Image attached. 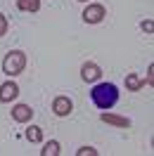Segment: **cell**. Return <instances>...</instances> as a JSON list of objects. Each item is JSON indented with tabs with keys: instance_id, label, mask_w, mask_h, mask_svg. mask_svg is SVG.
Here are the masks:
<instances>
[{
	"instance_id": "16",
	"label": "cell",
	"mask_w": 154,
	"mask_h": 156,
	"mask_svg": "<svg viewBox=\"0 0 154 156\" xmlns=\"http://www.w3.org/2000/svg\"><path fill=\"white\" fill-rule=\"evenodd\" d=\"M152 73H154V66H149V69H147V78H142L145 85H152Z\"/></svg>"
},
{
	"instance_id": "8",
	"label": "cell",
	"mask_w": 154,
	"mask_h": 156,
	"mask_svg": "<svg viewBox=\"0 0 154 156\" xmlns=\"http://www.w3.org/2000/svg\"><path fill=\"white\" fill-rule=\"evenodd\" d=\"M31 118H33V109L29 104H14L12 107V121H17V123H31Z\"/></svg>"
},
{
	"instance_id": "7",
	"label": "cell",
	"mask_w": 154,
	"mask_h": 156,
	"mask_svg": "<svg viewBox=\"0 0 154 156\" xmlns=\"http://www.w3.org/2000/svg\"><path fill=\"white\" fill-rule=\"evenodd\" d=\"M100 121H102V123H107V126H114V128H130V118L119 116V114H112L109 109L100 114Z\"/></svg>"
},
{
	"instance_id": "3",
	"label": "cell",
	"mask_w": 154,
	"mask_h": 156,
	"mask_svg": "<svg viewBox=\"0 0 154 156\" xmlns=\"http://www.w3.org/2000/svg\"><path fill=\"white\" fill-rule=\"evenodd\" d=\"M81 17H83L86 24H100V21L107 17V10H105V5H102V2H88Z\"/></svg>"
},
{
	"instance_id": "17",
	"label": "cell",
	"mask_w": 154,
	"mask_h": 156,
	"mask_svg": "<svg viewBox=\"0 0 154 156\" xmlns=\"http://www.w3.org/2000/svg\"><path fill=\"white\" fill-rule=\"evenodd\" d=\"M78 2H90V0H78Z\"/></svg>"
},
{
	"instance_id": "15",
	"label": "cell",
	"mask_w": 154,
	"mask_h": 156,
	"mask_svg": "<svg viewBox=\"0 0 154 156\" xmlns=\"http://www.w3.org/2000/svg\"><path fill=\"white\" fill-rule=\"evenodd\" d=\"M140 26H142V31H145V33H152V29H154V24H152V19H147V21H142V24H140Z\"/></svg>"
},
{
	"instance_id": "4",
	"label": "cell",
	"mask_w": 154,
	"mask_h": 156,
	"mask_svg": "<svg viewBox=\"0 0 154 156\" xmlns=\"http://www.w3.org/2000/svg\"><path fill=\"white\" fill-rule=\"evenodd\" d=\"M71 111H74V102H71L67 95H57V97L52 99V114H55V116L64 118V116H69Z\"/></svg>"
},
{
	"instance_id": "2",
	"label": "cell",
	"mask_w": 154,
	"mask_h": 156,
	"mask_svg": "<svg viewBox=\"0 0 154 156\" xmlns=\"http://www.w3.org/2000/svg\"><path fill=\"white\" fill-rule=\"evenodd\" d=\"M24 69H26V52H21V50H10L5 59H2V73L5 76H19L24 73Z\"/></svg>"
},
{
	"instance_id": "6",
	"label": "cell",
	"mask_w": 154,
	"mask_h": 156,
	"mask_svg": "<svg viewBox=\"0 0 154 156\" xmlns=\"http://www.w3.org/2000/svg\"><path fill=\"white\" fill-rule=\"evenodd\" d=\"M81 78H83L86 83H97V80L102 78V69H100V64H95V62H86V64L81 66Z\"/></svg>"
},
{
	"instance_id": "13",
	"label": "cell",
	"mask_w": 154,
	"mask_h": 156,
	"mask_svg": "<svg viewBox=\"0 0 154 156\" xmlns=\"http://www.w3.org/2000/svg\"><path fill=\"white\" fill-rule=\"evenodd\" d=\"M76 156H97V149L95 147H81L76 151Z\"/></svg>"
},
{
	"instance_id": "11",
	"label": "cell",
	"mask_w": 154,
	"mask_h": 156,
	"mask_svg": "<svg viewBox=\"0 0 154 156\" xmlns=\"http://www.w3.org/2000/svg\"><path fill=\"white\" fill-rule=\"evenodd\" d=\"M26 140H29L31 144H38V142H43V128L29 126V128H26Z\"/></svg>"
},
{
	"instance_id": "5",
	"label": "cell",
	"mask_w": 154,
	"mask_h": 156,
	"mask_svg": "<svg viewBox=\"0 0 154 156\" xmlns=\"http://www.w3.org/2000/svg\"><path fill=\"white\" fill-rule=\"evenodd\" d=\"M19 97V85L14 83V80H5L2 85H0V102L2 104H10V102H14V99Z\"/></svg>"
},
{
	"instance_id": "12",
	"label": "cell",
	"mask_w": 154,
	"mask_h": 156,
	"mask_svg": "<svg viewBox=\"0 0 154 156\" xmlns=\"http://www.w3.org/2000/svg\"><path fill=\"white\" fill-rule=\"evenodd\" d=\"M59 142L57 140H50V142H45L43 144V149H40V156H59Z\"/></svg>"
},
{
	"instance_id": "10",
	"label": "cell",
	"mask_w": 154,
	"mask_h": 156,
	"mask_svg": "<svg viewBox=\"0 0 154 156\" xmlns=\"http://www.w3.org/2000/svg\"><path fill=\"white\" fill-rule=\"evenodd\" d=\"M17 10L19 12H38L40 10V0H17Z\"/></svg>"
},
{
	"instance_id": "9",
	"label": "cell",
	"mask_w": 154,
	"mask_h": 156,
	"mask_svg": "<svg viewBox=\"0 0 154 156\" xmlns=\"http://www.w3.org/2000/svg\"><path fill=\"white\" fill-rule=\"evenodd\" d=\"M145 88V80L138 73H128L126 76V90L128 92H138V90H142Z\"/></svg>"
},
{
	"instance_id": "1",
	"label": "cell",
	"mask_w": 154,
	"mask_h": 156,
	"mask_svg": "<svg viewBox=\"0 0 154 156\" xmlns=\"http://www.w3.org/2000/svg\"><path fill=\"white\" fill-rule=\"evenodd\" d=\"M90 99H93V104L97 109L107 111V109H112L119 102V88H116L114 83H100L97 80L95 88L90 90Z\"/></svg>"
},
{
	"instance_id": "14",
	"label": "cell",
	"mask_w": 154,
	"mask_h": 156,
	"mask_svg": "<svg viewBox=\"0 0 154 156\" xmlns=\"http://www.w3.org/2000/svg\"><path fill=\"white\" fill-rule=\"evenodd\" d=\"M7 29H10V24H7V17H5L2 12H0V38H2L5 33H7Z\"/></svg>"
}]
</instances>
